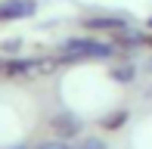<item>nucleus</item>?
Masks as SVG:
<instances>
[{"mask_svg": "<svg viewBox=\"0 0 152 149\" xmlns=\"http://www.w3.org/2000/svg\"><path fill=\"white\" fill-rule=\"evenodd\" d=\"M56 59L62 69L78 62H115L118 59V47L112 44V37H99V34H68L59 40L56 47Z\"/></svg>", "mask_w": 152, "mask_h": 149, "instance_id": "f257e3e1", "label": "nucleus"}, {"mask_svg": "<svg viewBox=\"0 0 152 149\" xmlns=\"http://www.w3.org/2000/svg\"><path fill=\"white\" fill-rule=\"evenodd\" d=\"M134 25V16L130 12H102V9H93V12H81L78 16V28L84 34H99V37H115L118 31L130 28Z\"/></svg>", "mask_w": 152, "mask_h": 149, "instance_id": "f03ea898", "label": "nucleus"}, {"mask_svg": "<svg viewBox=\"0 0 152 149\" xmlns=\"http://www.w3.org/2000/svg\"><path fill=\"white\" fill-rule=\"evenodd\" d=\"M37 62L40 56H3L0 53V81H12V84H25V81H37Z\"/></svg>", "mask_w": 152, "mask_h": 149, "instance_id": "7ed1b4c3", "label": "nucleus"}, {"mask_svg": "<svg viewBox=\"0 0 152 149\" xmlns=\"http://www.w3.org/2000/svg\"><path fill=\"white\" fill-rule=\"evenodd\" d=\"M84 118L81 115H75L72 109H59L53 112L50 118H47V131H50V137H59L65 140V143H75L78 137H84Z\"/></svg>", "mask_w": 152, "mask_h": 149, "instance_id": "20e7f679", "label": "nucleus"}, {"mask_svg": "<svg viewBox=\"0 0 152 149\" xmlns=\"http://www.w3.org/2000/svg\"><path fill=\"white\" fill-rule=\"evenodd\" d=\"M37 0H0V25L10 22H22V19L37 16Z\"/></svg>", "mask_w": 152, "mask_h": 149, "instance_id": "39448f33", "label": "nucleus"}, {"mask_svg": "<svg viewBox=\"0 0 152 149\" xmlns=\"http://www.w3.org/2000/svg\"><path fill=\"white\" fill-rule=\"evenodd\" d=\"M130 106H112L109 112H102L99 118H96V127H99L102 134H118L127 127V121H130Z\"/></svg>", "mask_w": 152, "mask_h": 149, "instance_id": "423d86ee", "label": "nucleus"}, {"mask_svg": "<svg viewBox=\"0 0 152 149\" xmlns=\"http://www.w3.org/2000/svg\"><path fill=\"white\" fill-rule=\"evenodd\" d=\"M137 78H140V65H137V59H115V62H109V81L124 84V87H134Z\"/></svg>", "mask_w": 152, "mask_h": 149, "instance_id": "0eeeda50", "label": "nucleus"}, {"mask_svg": "<svg viewBox=\"0 0 152 149\" xmlns=\"http://www.w3.org/2000/svg\"><path fill=\"white\" fill-rule=\"evenodd\" d=\"M72 149H109L106 137H99V134H84V137H78L72 143Z\"/></svg>", "mask_w": 152, "mask_h": 149, "instance_id": "6e6552de", "label": "nucleus"}, {"mask_svg": "<svg viewBox=\"0 0 152 149\" xmlns=\"http://www.w3.org/2000/svg\"><path fill=\"white\" fill-rule=\"evenodd\" d=\"M22 47H25L22 37H6V40H0V53H3V56H19Z\"/></svg>", "mask_w": 152, "mask_h": 149, "instance_id": "1a4fd4ad", "label": "nucleus"}, {"mask_svg": "<svg viewBox=\"0 0 152 149\" xmlns=\"http://www.w3.org/2000/svg\"><path fill=\"white\" fill-rule=\"evenodd\" d=\"M31 149H72V143H65L59 137H40L37 143H31Z\"/></svg>", "mask_w": 152, "mask_h": 149, "instance_id": "9d476101", "label": "nucleus"}, {"mask_svg": "<svg viewBox=\"0 0 152 149\" xmlns=\"http://www.w3.org/2000/svg\"><path fill=\"white\" fill-rule=\"evenodd\" d=\"M6 149H31V143H25V140H19V143H12V146H6Z\"/></svg>", "mask_w": 152, "mask_h": 149, "instance_id": "9b49d317", "label": "nucleus"}, {"mask_svg": "<svg viewBox=\"0 0 152 149\" xmlns=\"http://www.w3.org/2000/svg\"><path fill=\"white\" fill-rule=\"evenodd\" d=\"M143 69H146V74H152V53H149V59H146V65H143Z\"/></svg>", "mask_w": 152, "mask_h": 149, "instance_id": "f8f14e48", "label": "nucleus"}, {"mask_svg": "<svg viewBox=\"0 0 152 149\" xmlns=\"http://www.w3.org/2000/svg\"><path fill=\"white\" fill-rule=\"evenodd\" d=\"M143 28H146V31H152V16H146V22H143Z\"/></svg>", "mask_w": 152, "mask_h": 149, "instance_id": "ddd939ff", "label": "nucleus"}, {"mask_svg": "<svg viewBox=\"0 0 152 149\" xmlns=\"http://www.w3.org/2000/svg\"><path fill=\"white\" fill-rule=\"evenodd\" d=\"M146 96H152V87H146Z\"/></svg>", "mask_w": 152, "mask_h": 149, "instance_id": "4468645a", "label": "nucleus"}]
</instances>
